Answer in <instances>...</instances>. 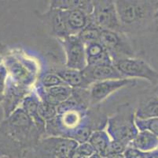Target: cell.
Returning <instances> with one entry per match:
<instances>
[{"mask_svg":"<svg viewBox=\"0 0 158 158\" xmlns=\"http://www.w3.org/2000/svg\"><path fill=\"white\" fill-rule=\"evenodd\" d=\"M4 66L7 75L17 83L30 89L38 80L40 66L37 61L22 52L6 55L4 58Z\"/></svg>","mask_w":158,"mask_h":158,"instance_id":"cell-4","label":"cell"},{"mask_svg":"<svg viewBox=\"0 0 158 158\" xmlns=\"http://www.w3.org/2000/svg\"><path fill=\"white\" fill-rule=\"evenodd\" d=\"M0 131L21 145L24 152L45 138L29 115L20 107L10 115L0 127Z\"/></svg>","mask_w":158,"mask_h":158,"instance_id":"cell-2","label":"cell"},{"mask_svg":"<svg viewBox=\"0 0 158 158\" xmlns=\"http://www.w3.org/2000/svg\"><path fill=\"white\" fill-rule=\"evenodd\" d=\"M106 131L112 140L129 146L139 132L135 124V109L129 103L119 105L116 112L108 117Z\"/></svg>","mask_w":158,"mask_h":158,"instance_id":"cell-3","label":"cell"},{"mask_svg":"<svg viewBox=\"0 0 158 158\" xmlns=\"http://www.w3.org/2000/svg\"><path fill=\"white\" fill-rule=\"evenodd\" d=\"M153 89H154L155 92H156V93L157 94V96H158V84L156 85V86H154V88H153Z\"/></svg>","mask_w":158,"mask_h":158,"instance_id":"cell-30","label":"cell"},{"mask_svg":"<svg viewBox=\"0 0 158 158\" xmlns=\"http://www.w3.org/2000/svg\"><path fill=\"white\" fill-rule=\"evenodd\" d=\"M111 138L110 137L106 130H95L91 134L88 142L94 148L95 153L101 155L103 158L108 154Z\"/></svg>","mask_w":158,"mask_h":158,"instance_id":"cell-21","label":"cell"},{"mask_svg":"<svg viewBox=\"0 0 158 158\" xmlns=\"http://www.w3.org/2000/svg\"><path fill=\"white\" fill-rule=\"evenodd\" d=\"M49 8L57 9L61 11L80 9L89 15H91L94 3L91 0H53L50 1Z\"/></svg>","mask_w":158,"mask_h":158,"instance_id":"cell-20","label":"cell"},{"mask_svg":"<svg viewBox=\"0 0 158 158\" xmlns=\"http://www.w3.org/2000/svg\"><path fill=\"white\" fill-rule=\"evenodd\" d=\"M102 29H99L92 21L89 23L88 25L84 29L82 30L77 36L83 43L87 45L88 43L99 42L101 36Z\"/></svg>","mask_w":158,"mask_h":158,"instance_id":"cell-22","label":"cell"},{"mask_svg":"<svg viewBox=\"0 0 158 158\" xmlns=\"http://www.w3.org/2000/svg\"><path fill=\"white\" fill-rule=\"evenodd\" d=\"M99 42L110 54L113 63L120 59L140 57L135 39L123 32L102 30Z\"/></svg>","mask_w":158,"mask_h":158,"instance_id":"cell-6","label":"cell"},{"mask_svg":"<svg viewBox=\"0 0 158 158\" xmlns=\"http://www.w3.org/2000/svg\"><path fill=\"white\" fill-rule=\"evenodd\" d=\"M37 82L38 83L35 86L44 87V88H51L57 85H66L57 74L50 70L44 73H40Z\"/></svg>","mask_w":158,"mask_h":158,"instance_id":"cell-23","label":"cell"},{"mask_svg":"<svg viewBox=\"0 0 158 158\" xmlns=\"http://www.w3.org/2000/svg\"><path fill=\"white\" fill-rule=\"evenodd\" d=\"M34 90L42 101L57 107L72 96L73 89L67 85H60L51 88L35 86Z\"/></svg>","mask_w":158,"mask_h":158,"instance_id":"cell-14","label":"cell"},{"mask_svg":"<svg viewBox=\"0 0 158 158\" xmlns=\"http://www.w3.org/2000/svg\"><path fill=\"white\" fill-rule=\"evenodd\" d=\"M115 3L123 33L135 39L139 35L158 32L157 1L116 0Z\"/></svg>","mask_w":158,"mask_h":158,"instance_id":"cell-1","label":"cell"},{"mask_svg":"<svg viewBox=\"0 0 158 158\" xmlns=\"http://www.w3.org/2000/svg\"><path fill=\"white\" fill-rule=\"evenodd\" d=\"M90 19L102 30L122 32L115 1L94 0Z\"/></svg>","mask_w":158,"mask_h":158,"instance_id":"cell-8","label":"cell"},{"mask_svg":"<svg viewBox=\"0 0 158 158\" xmlns=\"http://www.w3.org/2000/svg\"><path fill=\"white\" fill-rule=\"evenodd\" d=\"M50 70L57 74L61 80L67 85L73 89H87L88 85L86 83L83 72L77 70L67 68L65 66L54 64L50 68Z\"/></svg>","mask_w":158,"mask_h":158,"instance_id":"cell-17","label":"cell"},{"mask_svg":"<svg viewBox=\"0 0 158 158\" xmlns=\"http://www.w3.org/2000/svg\"><path fill=\"white\" fill-rule=\"evenodd\" d=\"M88 158H103V157L101 156V155L98 154V153H94V154H92L90 156H89Z\"/></svg>","mask_w":158,"mask_h":158,"instance_id":"cell-29","label":"cell"},{"mask_svg":"<svg viewBox=\"0 0 158 158\" xmlns=\"http://www.w3.org/2000/svg\"><path fill=\"white\" fill-rule=\"evenodd\" d=\"M158 117V96L154 89L139 98L135 108V119L149 120Z\"/></svg>","mask_w":158,"mask_h":158,"instance_id":"cell-15","label":"cell"},{"mask_svg":"<svg viewBox=\"0 0 158 158\" xmlns=\"http://www.w3.org/2000/svg\"><path fill=\"white\" fill-rule=\"evenodd\" d=\"M136 79L121 78L107 80L93 83L87 88L90 108H95L108 98L111 94L123 88H130L136 85Z\"/></svg>","mask_w":158,"mask_h":158,"instance_id":"cell-9","label":"cell"},{"mask_svg":"<svg viewBox=\"0 0 158 158\" xmlns=\"http://www.w3.org/2000/svg\"><path fill=\"white\" fill-rule=\"evenodd\" d=\"M77 151L80 153V154L84 155V156H87V157H89V156H90L95 153L94 148L92 147V146L88 142L79 144L77 148Z\"/></svg>","mask_w":158,"mask_h":158,"instance_id":"cell-27","label":"cell"},{"mask_svg":"<svg viewBox=\"0 0 158 158\" xmlns=\"http://www.w3.org/2000/svg\"><path fill=\"white\" fill-rule=\"evenodd\" d=\"M157 7H158V1H157Z\"/></svg>","mask_w":158,"mask_h":158,"instance_id":"cell-32","label":"cell"},{"mask_svg":"<svg viewBox=\"0 0 158 158\" xmlns=\"http://www.w3.org/2000/svg\"><path fill=\"white\" fill-rule=\"evenodd\" d=\"M62 11L66 29L70 36H77L91 21L90 15L80 9Z\"/></svg>","mask_w":158,"mask_h":158,"instance_id":"cell-16","label":"cell"},{"mask_svg":"<svg viewBox=\"0 0 158 158\" xmlns=\"http://www.w3.org/2000/svg\"><path fill=\"white\" fill-rule=\"evenodd\" d=\"M113 64L124 78H142L148 81L153 86L158 84V71L143 58L120 59Z\"/></svg>","mask_w":158,"mask_h":158,"instance_id":"cell-7","label":"cell"},{"mask_svg":"<svg viewBox=\"0 0 158 158\" xmlns=\"http://www.w3.org/2000/svg\"><path fill=\"white\" fill-rule=\"evenodd\" d=\"M129 146L143 153L153 151L158 149V137L148 130L139 131Z\"/></svg>","mask_w":158,"mask_h":158,"instance_id":"cell-19","label":"cell"},{"mask_svg":"<svg viewBox=\"0 0 158 158\" xmlns=\"http://www.w3.org/2000/svg\"><path fill=\"white\" fill-rule=\"evenodd\" d=\"M57 40L64 50V66L69 69L84 70L87 66L85 44L78 36H69Z\"/></svg>","mask_w":158,"mask_h":158,"instance_id":"cell-10","label":"cell"},{"mask_svg":"<svg viewBox=\"0 0 158 158\" xmlns=\"http://www.w3.org/2000/svg\"><path fill=\"white\" fill-rule=\"evenodd\" d=\"M0 158H11V157H8V156H2V157H0Z\"/></svg>","mask_w":158,"mask_h":158,"instance_id":"cell-31","label":"cell"},{"mask_svg":"<svg viewBox=\"0 0 158 158\" xmlns=\"http://www.w3.org/2000/svg\"><path fill=\"white\" fill-rule=\"evenodd\" d=\"M70 158H88V157H87V156H84V155L80 154V153H78V152L77 151V150H76L74 152H73V153L72 154L71 157Z\"/></svg>","mask_w":158,"mask_h":158,"instance_id":"cell-28","label":"cell"},{"mask_svg":"<svg viewBox=\"0 0 158 158\" xmlns=\"http://www.w3.org/2000/svg\"><path fill=\"white\" fill-rule=\"evenodd\" d=\"M35 13L49 33L57 40L70 36L66 29L62 11L48 7L44 12L35 11Z\"/></svg>","mask_w":158,"mask_h":158,"instance_id":"cell-11","label":"cell"},{"mask_svg":"<svg viewBox=\"0 0 158 158\" xmlns=\"http://www.w3.org/2000/svg\"><path fill=\"white\" fill-rule=\"evenodd\" d=\"M87 66L113 64V62L100 42H94L85 45Z\"/></svg>","mask_w":158,"mask_h":158,"instance_id":"cell-18","label":"cell"},{"mask_svg":"<svg viewBox=\"0 0 158 158\" xmlns=\"http://www.w3.org/2000/svg\"><path fill=\"white\" fill-rule=\"evenodd\" d=\"M79 143L61 137H45L24 152L23 158H70Z\"/></svg>","mask_w":158,"mask_h":158,"instance_id":"cell-5","label":"cell"},{"mask_svg":"<svg viewBox=\"0 0 158 158\" xmlns=\"http://www.w3.org/2000/svg\"><path fill=\"white\" fill-rule=\"evenodd\" d=\"M82 72L88 87L95 82L124 78L114 64L87 66Z\"/></svg>","mask_w":158,"mask_h":158,"instance_id":"cell-13","label":"cell"},{"mask_svg":"<svg viewBox=\"0 0 158 158\" xmlns=\"http://www.w3.org/2000/svg\"><path fill=\"white\" fill-rule=\"evenodd\" d=\"M33 89L23 86L7 76L3 99L4 116L6 119L20 108V104H21L24 98Z\"/></svg>","mask_w":158,"mask_h":158,"instance_id":"cell-12","label":"cell"},{"mask_svg":"<svg viewBox=\"0 0 158 158\" xmlns=\"http://www.w3.org/2000/svg\"><path fill=\"white\" fill-rule=\"evenodd\" d=\"M135 124L139 131L148 130L158 137V117L144 120L135 119Z\"/></svg>","mask_w":158,"mask_h":158,"instance_id":"cell-25","label":"cell"},{"mask_svg":"<svg viewBox=\"0 0 158 158\" xmlns=\"http://www.w3.org/2000/svg\"><path fill=\"white\" fill-rule=\"evenodd\" d=\"M7 71L2 63H0V103L3 101L5 94L6 82L7 79Z\"/></svg>","mask_w":158,"mask_h":158,"instance_id":"cell-26","label":"cell"},{"mask_svg":"<svg viewBox=\"0 0 158 158\" xmlns=\"http://www.w3.org/2000/svg\"><path fill=\"white\" fill-rule=\"evenodd\" d=\"M38 113L40 118L42 119L45 123H47L57 116V107L48 104V103L44 102L40 100L38 108Z\"/></svg>","mask_w":158,"mask_h":158,"instance_id":"cell-24","label":"cell"}]
</instances>
